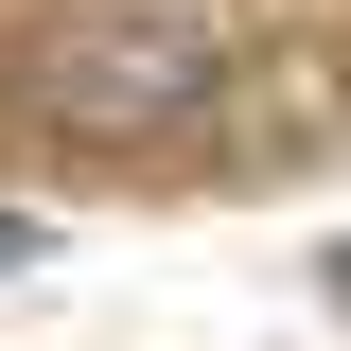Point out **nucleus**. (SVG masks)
<instances>
[{
  "instance_id": "3",
  "label": "nucleus",
  "mask_w": 351,
  "mask_h": 351,
  "mask_svg": "<svg viewBox=\"0 0 351 351\" xmlns=\"http://www.w3.org/2000/svg\"><path fill=\"white\" fill-rule=\"evenodd\" d=\"M334 299H351V246H334Z\"/></svg>"
},
{
  "instance_id": "2",
  "label": "nucleus",
  "mask_w": 351,
  "mask_h": 351,
  "mask_svg": "<svg viewBox=\"0 0 351 351\" xmlns=\"http://www.w3.org/2000/svg\"><path fill=\"white\" fill-rule=\"evenodd\" d=\"M36 263H53V228L18 211V193H0V281H36Z\"/></svg>"
},
{
  "instance_id": "1",
  "label": "nucleus",
  "mask_w": 351,
  "mask_h": 351,
  "mask_svg": "<svg viewBox=\"0 0 351 351\" xmlns=\"http://www.w3.org/2000/svg\"><path fill=\"white\" fill-rule=\"evenodd\" d=\"M228 88V0H53L18 36V106L53 141H158Z\"/></svg>"
}]
</instances>
